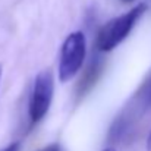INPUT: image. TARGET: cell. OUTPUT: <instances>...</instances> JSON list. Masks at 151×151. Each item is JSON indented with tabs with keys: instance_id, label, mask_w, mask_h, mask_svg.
I'll return each instance as SVG.
<instances>
[{
	"instance_id": "cell-3",
	"label": "cell",
	"mask_w": 151,
	"mask_h": 151,
	"mask_svg": "<svg viewBox=\"0 0 151 151\" xmlns=\"http://www.w3.org/2000/svg\"><path fill=\"white\" fill-rule=\"evenodd\" d=\"M54 93V81L50 70L40 72L34 81L32 96L29 101V120L32 125L38 123L50 109Z\"/></svg>"
},
{
	"instance_id": "cell-8",
	"label": "cell",
	"mask_w": 151,
	"mask_h": 151,
	"mask_svg": "<svg viewBox=\"0 0 151 151\" xmlns=\"http://www.w3.org/2000/svg\"><path fill=\"white\" fill-rule=\"evenodd\" d=\"M147 151H151V131L148 134V138H147Z\"/></svg>"
},
{
	"instance_id": "cell-10",
	"label": "cell",
	"mask_w": 151,
	"mask_h": 151,
	"mask_svg": "<svg viewBox=\"0 0 151 151\" xmlns=\"http://www.w3.org/2000/svg\"><path fill=\"white\" fill-rule=\"evenodd\" d=\"M104 151H116L114 148H107V150H104Z\"/></svg>"
},
{
	"instance_id": "cell-2",
	"label": "cell",
	"mask_w": 151,
	"mask_h": 151,
	"mask_svg": "<svg viewBox=\"0 0 151 151\" xmlns=\"http://www.w3.org/2000/svg\"><path fill=\"white\" fill-rule=\"evenodd\" d=\"M85 56H87V38L84 32L75 31L69 34L60 50L59 79L62 82L70 81L84 65Z\"/></svg>"
},
{
	"instance_id": "cell-5",
	"label": "cell",
	"mask_w": 151,
	"mask_h": 151,
	"mask_svg": "<svg viewBox=\"0 0 151 151\" xmlns=\"http://www.w3.org/2000/svg\"><path fill=\"white\" fill-rule=\"evenodd\" d=\"M141 100L144 101L145 107H151V79L145 82V85L141 90Z\"/></svg>"
},
{
	"instance_id": "cell-1",
	"label": "cell",
	"mask_w": 151,
	"mask_h": 151,
	"mask_svg": "<svg viewBox=\"0 0 151 151\" xmlns=\"http://www.w3.org/2000/svg\"><path fill=\"white\" fill-rule=\"evenodd\" d=\"M147 10V4L145 3H139L137 6H134L131 10H128L126 13L109 21L99 32L97 37V47L100 51H110L116 49L132 31V28L135 27V24L138 22V19L145 13Z\"/></svg>"
},
{
	"instance_id": "cell-4",
	"label": "cell",
	"mask_w": 151,
	"mask_h": 151,
	"mask_svg": "<svg viewBox=\"0 0 151 151\" xmlns=\"http://www.w3.org/2000/svg\"><path fill=\"white\" fill-rule=\"evenodd\" d=\"M100 66L101 65L97 63V62H94V63L90 65V68L87 69L85 75L82 76V79H81V82H79V93H81V94H84V93H87L88 90H91L93 85L97 82V79H99V76H100Z\"/></svg>"
},
{
	"instance_id": "cell-9",
	"label": "cell",
	"mask_w": 151,
	"mask_h": 151,
	"mask_svg": "<svg viewBox=\"0 0 151 151\" xmlns=\"http://www.w3.org/2000/svg\"><path fill=\"white\" fill-rule=\"evenodd\" d=\"M120 1H123V3H131V1H134V0H120Z\"/></svg>"
},
{
	"instance_id": "cell-6",
	"label": "cell",
	"mask_w": 151,
	"mask_h": 151,
	"mask_svg": "<svg viewBox=\"0 0 151 151\" xmlns=\"http://www.w3.org/2000/svg\"><path fill=\"white\" fill-rule=\"evenodd\" d=\"M19 148H21L19 142H13V144H10V145L4 147L3 150H0V151H19Z\"/></svg>"
},
{
	"instance_id": "cell-11",
	"label": "cell",
	"mask_w": 151,
	"mask_h": 151,
	"mask_svg": "<svg viewBox=\"0 0 151 151\" xmlns=\"http://www.w3.org/2000/svg\"><path fill=\"white\" fill-rule=\"evenodd\" d=\"M0 79H1V66H0Z\"/></svg>"
},
{
	"instance_id": "cell-7",
	"label": "cell",
	"mask_w": 151,
	"mask_h": 151,
	"mask_svg": "<svg viewBox=\"0 0 151 151\" xmlns=\"http://www.w3.org/2000/svg\"><path fill=\"white\" fill-rule=\"evenodd\" d=\"M38 151H62V150H60V147L57 144H50V145H47V147H44V148H41Z\"/></svg>"
}]
</instances>
